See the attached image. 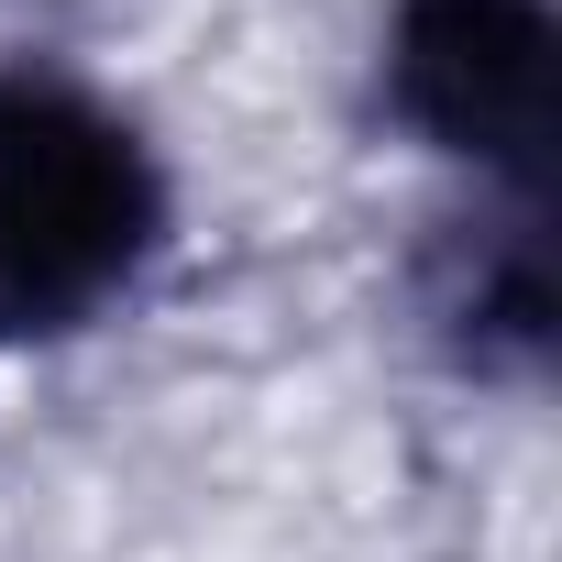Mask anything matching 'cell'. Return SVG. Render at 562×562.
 Instances as JSON below:
<instances>
[{
  "label": "cell",
  "instance_id": "obj_2",
  "mask_svg": "<svg viewBox=\"0 0 562 562\" xmlns=\"http://www.w3.org/2000/svg\"><path fill=\"white\" fill-rule=\"evenodd\" d=\"M551 56H562L551 0H408L386 45V89L441 155L507 188H540L551 177Z\"/></svg>",
  "mask_w": 562,
  "mask_h": 562
},
{
  "label": "cell",
  "instance_id": "obj_1",
  "mask_svg": "<svg viewBox=\"0 0 562 562\" xmlns=\"http://www.w3.org/2000/svg\"><path fill=\"white\" fill-rule=\"evenodd\" d=\"M166 232L155 155L89 89L0 78V342H56L100 321Z\"/></svg>",
  "mask_w": 562,
  "mask_h": 562
}]
</instances>
